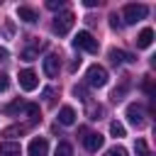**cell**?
Returning a JSON list of instances; mask_svg holds the SVG:
<instances>
[{
  "instance_id": "obj_1",
  "label": "cell",
  "mask_w": 156,
  "mask_h": 156,
  "mask_svg": "<svg viewBox=\"0 0 156 156\" xmlns=\"http://www.w3.org/2000/svg\"><path fill=\"white\" fill-rule=\"evenodd\" d=\"M146 15H149V7L141 5V2H129V5H124V10H122L124 24H136V22L144 20Z\"/></svg>"
},
{
  "instance_id": "obj_2",
  "label": "cell",
  "mask_w": 156,
  "mask_h": 156,
  "mask_svg": "<svg viewBox=\"0 0 156 156\" xmlns=\"http://www.w3.org/2000/svg\"><path fill=\"white\" fill-rule=\"evenodd\" d=\"M73 46H76V49H83V51H88V54H98V49H100L98 39H95L90 32H78V34L73 37Z\"/></svg>"
},
{
  "instance_id": "obj_3",
  "label": "cell",
  "mask_w": 156,
  "mask_h": 156,
  "mask_svg": "<svg viewBox=\"0 0 156 156\" xmlns=\"http://www.w3.org/2000/svg\"><path fill=\"white\" fill-rule=\"evenodd\" d=\"M85 80H88V85H93V88L107 85V68L100 66V63H93V66L88 68V73H85Z\"/></svg>"
},
{
  "instance_id": "obj_4",
  "label": "cell",
  "mask_w": 156,
  "mask_h": 156,
  "mask_svg": "<svg viewBox=\"0 0 156 156\" xmlns=\"http://www.w3.org/2000/svg\"><path fill=\"white\" fill-rule=\"evenodd\" d=\"M73 22H76V15H73V12H68V10H63V12H58V15L54 17V32H56L58 37H63V34H68V32H71Z\"/></svg>"
},
{
  "instance_id": "obj_5",
  "label": "cell",
  "mask_w": 156,
  "mask_h": 156,
  "mask_svg": "<svg viewBox=\"0 0 156 156\" xmlns=\"http://www.w3.org/2000/svg\"><path fill=\"white\" fill-rule=\"evenodd\" d=\"M37 85H39V78H37V73H34L32 68L20 71V88H22V90L32 93V90H37Z\"/></svg>"
},
{
  "instance_id": "obj_6",
  "label": "cell",
  "mask_w": 156,
  "mask_h": 156,
  "mask_svg": "<svg viewBox=\"0 0 156 156\" xmlns=\"http://www.w3.org/2000/svg\"><path fill=\"white\" fill-rule=\"evenodd\" d=\"M27 154L29 156H46L49 154V141L44 136H34L29 141V146H27Z\"/></svg>"
},
{
  "instance_id": "obj_7",
  "label": "cell",
  "mask_w": 156,
  "mask_h": 156,
  "mask_svg": "<svg viewBox=\"0 0 156 156\" xmlns=\"http://www.w3.org/2000/svg\"><path fill=\"white\" fill-rule=\"evenodd\" d=\"M127 119H129V124H134L136 129L144 127V110H141V105L132 102V105L127 107Z\"/></svg>"
},
{
  "instance_id": "obj_8",
  "label": "cell",
  "mask_w": 156,
  "mask_h": 156,
  "mask_svg": "<svg viewBox=\"0 0 156 156\" xmlns=\"http://www.w3.org/2000/svg\"><path fill=\"white\" fill-rule=\"evenodd\" d=\"M58 68H61L58 54H49V56H44V73H46L49 78H56V76H58Z\"/></svg>"
},
{
  "instance_id": "obj_9",
  "label": "cell",
  "mask_w": 156,
  "mask_h": 156,
  "mask_svg": "<svg viewBox=\"0 0 156 156\" xmlns=\"http://www.w3.org/2000/svg\"><path fill=\"white\" fill-rule=\"evenodd\" d=\"M83 144H85V149H88L90 154H95L98 149H102L105 136H102V134H98V132H90V134H85V136H83Z\"/></svg>"
},
{
  "instance_id": "obj_10",
  "label": "cell",
  "mask_w": 156,
  "mask_h": 156,
  "mask_svg": "<svg viewBox=\"0 0 156 156\" xmlns=\"http://www.w3.org/2000/svg\"><path fill=\"white\" fill-rule=\"evenodd\" d=\"M110 61H112V63H134L136 58H134L132 54L122 51V49H110Z\"/></svg>"
},
{
  "instance_id": "obj_11",
  "label": "cell",
  "mask_w": 156,
  "mask_h": 156,
  "mask_svg": "<svg viewBox=\"0 0 156 156\" xmlns=\"http://www.w3.org/2000/svg\"><path fill=\"white\" fill-rule=\"evenodd\" d=\"M58 124H63V127H71V124H76V110L73 107H61L58 110Z\"/></svg>"
},
{
  "instance_id": "obj_12",
  "label": "cell",
  "mask_w": 156,
  "mask_h": 156,
  "mask_svg": "<svg viewBox=\"0 0 156 156\" xmlns=\"http://www.w3.org/2000/svg\"><path fill=\"white\" fill-rule=\"evenodd\" d=\"M17 17H20L22 22H27V24H32V22H37V20H39L37 10H34V7H27V5L17 7Z\"/></svg>"
},
{
  "instance_id": "obj_13",
  "label": "cell",
  "mask_w": 156,
  "mask_h": 156,
  "mask_svg": "<svg viewBox=\"0 0 156 156\" xmlns=\"http://www.w3.org/2000/svg\"><path fill=\"white\" fill-rule=\"evenodd\" d=\"M151 41H154V29H151V27H144V29L139 32V37H136V46H139V49H149Z\"/></svg>"
},
{
  "instance_id": "obj_14",
  "label": "cell",
  "mask_w": 156,
  "mask_h": 156,
  "mask_svg": "<svg viewBox=\"0 0 156 156\" xmlns=\"http://www.w3.org/2000/svg\"><path fill=\"white\" fill-rule=\"evenodd\" d=\"M0 156H22V146L15 141H2L0 144Z\"/></svg>"
},
{
  "instance_id": "obj_15",
  "label": "cell",
  "mask_w": 156,
  "mask_h": 156,
  "mask_svg": "<svg viewBox=\"0 0 156 156\" xmlns=\"http://www.w3.org/2000/svg\"><path fill=\"white\" fill-rule=\"evenodd\" d=\"M24 132H27V127H24V124H12V127H5L0 134H2L5 139H12V136H22Z\"/></svg>"
},
{
  "instance_id": "obj_16",
  "label": "cell",
  "mask_w": 156,
  "mask_h": 156,
  "mask_svg": "<svg viewBox=\"0 0 156 156\" xmlns=\"http://www.w3.org/2000/svg\"><path fill=\"white\" fill-rule=\"evenodd\" d=\"M134 154L136 156H151V149H149V144L144 139H136L134 141Z\"/></svg>"
},
{
  "instance_id": "obj_17",
  "label": "cell",
  "mask_w": 156,
  "mask_h": 156,
  "mask_svg": "<svg viewBox=\"0 0 156 156\" xmlns=\"http://www.w3.org/2000/svg\"><path fill=\"white\" fill-rule=\"evenodd\" d=\"M27 107V115H29V122H39L41 119V112H39V105H34V102H29V105H24Z\"/></svg>"
},
{
  "instance_id": "obj_18",
  "label": "cell",
  "mask_w": 156,
  "mask_h": 156,
  "mask_svg": "<svg viewBox=\"0 0 156 156\" xmlns=\"http://www.w3.org/2000/svg\"><path fill=\"white\" fill-rule=\"evenodd\" d=\"M22 107H24V102H22V100L17 98L15 102H10V105H5V110H2V112H5V115H17V112H20Z\"/></svg>"
},
{
  "instance_id": "obj_19",
  "label": "cell",
  "mask_w": 156,
  "mask_h": 156,
  "mask_svg": "<svg viewBox=\"0 0 156 156\" xmlns=\"http://www.w3.org/2000/svg\"><path fill=\"white\" fill-rule=\"evenodd\" d=\"M73 154V149H71V144H66V141H61L58 146H56V151H54V156H71Z\"/></svg>"
},
{
  "instance_id": "obj_20",
  "label": "cell",
  "mask_w": 156,
  "mask_h": 156,
  "mask_svg": "<svg viewBox=\"0 0 156 156\" xmlns=\"http://www.w3.org/2000/svg\"><path fill=\"white\" fill-rule=\"evenodd\" d=\"M110 134L117 136V139L124 136V124H122V122H112V124H110Z\"/></svg>"
},
{
  "instance_id": "obj_21",
  "label": "cell",
  "mask_w": 156,
  "mask_h": 156,
  "mask_svg": "<svg viewBox=\"0 0 156 156\" xmlns=\"http://www.w3.org/2000/svg\"><path fill=\"white\" fill-rule=\"evenodd\" d=\"M105 156H129V154H127V149H124V146L115 144L112 149H107V154H105Z\"/></svg>"
},
{
  "instance_id": "obj_22",
  "label": "cell",
  "mask_w": 156,
  "mask_h": 156,
  "mask_svg": "<svg viewBox=\"0 0 156 156\" xmlns=\"http://www.w3.org/2000/svg\"><path fill=\"white\" fill-rule=\"evenodd\" d=\"M88 115H90V119H100L102 107H100V105H98V107H93V105H90V107H88Z\"/></svg>"
},
{
  "instance_id": "obj_23",
  "label": "cell",
  "mask_w": 156,
  "mask_h": 156,
  "mask_svg": "<svg viewBox=\"0 0 156 156\" xmlns=\"http://www.w3.org/2000/svg\"><path fill=\"white\" fill-rule=\"evenodd\" d=\"M10 88V76H5V73H0V93H5Z\"/></svg>"
},
{
  "instance_id": "obj_24",
  "label": "cell",
  "mask_w": 156,
  "mask_h": 156,
  "mask_svg": "<svg viewBox=\"0 0 156 156\" xmlns=\"http://www.w3.org/2000/svg\"><path fill=\"white\" fill-rule=\"evenodd\" d=\"M46 7H49V10H61V7H63V0H49Z\"/></svg>"
},
{
  "instance_id": "obj_25",
  "label": "cell",
  "mask_w": 156,
  "mask_h": 156,
  "mask_svg": "<svg viewBox=\"0 0 156 156\" xmlns=\"http://www.w3.org/2000/svg\"><path fill=\"white\" fill-rule=\"evenodd\" d=\"M22 58H24V61H34V58H37V51H34V49H27V51L22 54Z\"/></svg>"
},
{
  "instance_id": "obj_26",
  "label": "cell",
  "mask_w": 156,
  "mask_h": 156,
  "mask_svg": "<svg viewBox=\"0 0 156 156\" xmlns=\"http://www.w3.org/2000/svg\"><path fill=\"white\" fill-rule=\"evenodd\" d=\"M110 24H112V29H119V27H122V22H119L117 15H110Z\"/></svg>"
},
{
  "instance_id": "obj_27",
  "label": "cell",
  "mask_w": 156,
  "mask_h": 156,
  "mask_svg": "<svg viewBox=\"0 0 156 156\" xmlns=\"http://www.w3.org/2000/svg\"><path fill=\"white\" fill-rule=\"evenodd\" d=\"M41 95H44V100H51V95H54V90H51V88H44V93H41Z\"/></svg>"
},
{
  "instance_id": "obj_28",
  "label": "cell",
  "mask_w": 156,
  "mask_h": 156,
  "mask_svg": "<svg viewBox=\"0 0 156 156\" xmlns=\"http://www.w3.org/2000/svg\"><path fill=\"white\" fill-rule=\"evenodd\" d=\"M7 56H10V54H7V49H5V46H0V61H5Z\"/></svg>"
}]
</instances>
